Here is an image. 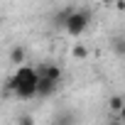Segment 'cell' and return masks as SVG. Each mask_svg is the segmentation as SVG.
<instances>
[{"label":"cell","instance_id":"obj_1","mask_svg":"<svg viewBox=\"0 0 125 125\" xmlns=\"http://www.w3.org/2000/svg\"><path fill=\"white\" fill-rule=\"evenodd\" d=\"M5 91L15 93L20 101H30L37 96V69L34 66H27V64H20L17 71L5 81Z\"/></svg>","mask_w":125,"mask_h":125},{"label":"cell","instance_id":"obj_2","mask_svg":"<svg viewBox=\"0 0 125 125\" xmlns=\"http://www.w3.org/2000/svg\"><path fill=\"white\" fill-rule=\"evenodd\" d=\"M91 27V12L88 10H71L64 20V25H61V30H66V34L71 37H81L86 30Z\"/></svg>","mask_w":125,"mask_h":125},{"label":"cell","instance_id":"obj_3","mask_svg":"<svg viewBox=\"0 0 125 125\" xmlns=\"http://www.w3.org/2000/svg\"><path fill=\"white\" fill-rule=\"evenodd\" d=\"M56 88H59V83H56V81H52V79H47V76H39V74H37V96H39V98H49V96H54V93H56Z\"/></svg>","mask_w":125,"mask_h":125},{"label":"cell","instance_id":"obj_4","mask_svg":"<svg viewBox=\"0 0 125 125\" xmlns=\"http://www.w3.org/2000/svg\"><path fill=\"white\" fill-rule=\"evenodd\" d=\"M37 74H39V76H47V79H52V81H56V83H61V76H64L61 66H56V64H42V66L37 69Z\"/></svg>","mask_w":125,"mask_h":125},{"label":"cell","instance_id":"obj_5","mask_svg":"<svg viewBox=\"0 0 125 125\" xmlns=\"http://www.w3.org/2000/svg\"><path fill=\"white\" fill-rule=\"evenodd\" d=\"M8 61H10V64L12 66H20V64H25V61H27V52H25V47H12L10 49V54H8Z\"/></svg>","mask_w":125,"mask_h":125},{"label":"cell","instance_id":"obj_6","mask_svg":"<svg viewBox=\"0 0 125 125\" xmlns=\"http://www.w3.org/2000/svg\"><path fill=\"white\" fill-rule=\"evenodd\" d=\"M108 110H110V113H120V110H125V98H123V96H110V101H108Z\"/></svg>","mask_w":125,"mask_h":125},{"label":"cell","instance_id":"obj_7","mask_svg":"<svg viewBox=\"0 0 125 125\" xmlns=\"http://www.w3.org/2000/svg\"><path fill=\"white\" fill-rule=\"evenodd\" d=\"M71 10H74L71 5H66V8H61V10H59V12L54 15V25H56V27H61V25H64V20H66V15H69Z\"/></svg>","mask_w":125,"mask_h":125},{"label":"cell","instance_id":"obj_8","mask_svg":"<svg viewBox=\"0 0 125 125\" xmlns=\"http://www.w3.org/2000/svg\"><path fill=\"white\" fill-rule=\"evenodd\" d=\"M113 49H115L118 56H123V54H125V39H123V37H115V39H113Z\"/></svg>","mask_w":125,"mask_h":125},{"label":"cell","instance_id":"obj_9","mask_svg":"<svg viewBox=\"0 0 125 125\" xmlns=\"http://www.w3.org/2000/svg\"><path fill=\"white\" fill-rule=\"evenodd\" d=\"M71 54H74V59H86V56H88V49H86L83 44H76V47L71 49Z\"/></svg>","mask_w":125,"mask_h":125},{"label":"cell","instance_id":"obj_10","mask_svg":"<svg viewBox=\"0 0 125 125\" xmlns=\"http://www.w3.org/2000/svg\"><path fill=\"white\" fill-rule=\"evenodd\" d=\"M115 10H125V0H115Z\"/></svg>","mask_w":125,"mask_h":125},{"label":"cell","instance_id":"obj_11","mask_svg":"<svg viewBox=\"0 0 125 125\" xmlns=\"http://www.w3.org/2000/svg\"><path fill=\"white\" fill-rule=\"evenodd\" d=\"M0 27H3V15H0Z\"/></svg>","mask_w":125,"mask_h":125},{"label":"cell","instance_id":"obj_12","mask_svg":"<svg viewBox=\"0 0 125 125\" xmlns=\"http://www.w3.org/2000/svg\"><path fill=\"white\" fill-rule=\"evenodd\" d=\"M101 3H108V0H101Z\"/></svg>","mask_w":125,"mask_h":125}]
</instances>
